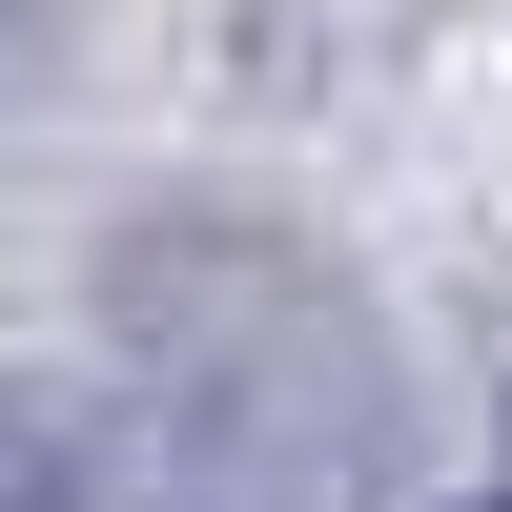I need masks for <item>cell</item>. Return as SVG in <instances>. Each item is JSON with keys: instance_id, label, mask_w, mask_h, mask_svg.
I'll return each mask as SVG.
<instances>
[]
</instances>
